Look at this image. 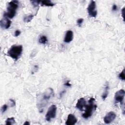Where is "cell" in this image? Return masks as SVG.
Here are the masks:
<instances>
[{"label": "cell", "mask_w": 125, "mask_h": 125, "mask_svg": "<svg viewBox=\"0 0 125 125\" xmlns=\"http://www.w3.org/2000/svg\"><path fill=\"white\" fill-rule=\"evenodd\" d=\"M54 92L53 89L51 88H49L45 91L39 97V101H38V106L39 108H44L48 104L49 101L54 96Z\"/></svg>", "instance_id": "cell-1"}, {"label": "cell", "mask_w": 125, "mask_h": 125, "mask_svg": "<svg viewBox=\"0 0 125 125\" xmlns=\"http://www.w3.org/2000/svg\"><path fill=\"white\" fill-rule=\"evenodd\" d=\"M19 6V2L12 1L8 3L7 11L5 13L4 16L9 19H13L16 14V10Z\"/></svg>", "instance_id": "cell-2"}, {"label": "cell", "mask_w": 125, "mask_h": 125, "mask_svg": "<svg viewBox=\"0 0 125 125\" xmlns=\"http://www.w3.org/2000/svg\"><path fill=\"white\" fill-rule=\"evenodd\" d=\"M23 50L22 45H14L11 47L7 52V55L15 61H17L21 56Z\"/></svg>", "instance_id": "cell-3"}, {"label": "cell", "mask_w": 125, "mask_h": 125, "mask_svg": "<svg viewBox=\"0 0 125 125\" xmlns=\"http://www.w3.org/2000/svg\"><path fill=\"white\" fill-rule=\"evenodd\" d=\"M95 99L94 98H91L88 101V104L86 106V111L82 115L84 119H87L90 117L93 112L96 110L97 108V106L94 104Z\"/></svg>", "instance_id": "cell-4"}, {"label": "cell", "mask_w": 125, "mask_h": 125, "mask_svg": "<svg viewBox=\"0 0 125 125\" xmlns=\"http://www.w3.org/2000/svg\"><path fill=\"white\" fill-rule=\"evenodd\" d=\"M57 112V106L55 105H52L48 109L45 115V120L47 121H50L55 118Z\"/></svg>", "instance_id": "cell-5"}, {"label": "cell", "mask_w": 125, "mask_h": 125, "mask_svg": "<svg viewBox=\"0 0 125 125\" xmlns=\"http://www.w3.org/2000/svg\"><path fill=\"white\" fill-rule=\"evenodd\" d=\"M88 12L89 16L95 18L97 15V11L96 10V3L95 1H91L89 4L88 7Z\"/></svg>", "instance_id": "cell-6"}, {"label": "cell", "mask_w": 125, "mask_h": 125, "mask_svg": "<svg viewBox=\"0 0 125 125\" xmlns=\"http://www.w3.org/2000/svg\"><path fill=\"white\" fill-rule=\"evenodd\" d=\"M125 95V91L124 89H120L117 91L114 96V100L115 103H120V104L122 105L124 103V100Z\"/></svg>", "instance_id": "cell-7"}, {"label": "cell", "mask_w": 125, "mask_h": 125, "mask_svg": "<svg viewBox=\"0 0 125 125\" xmlns=\"http://www.w3.org/2000/svg\"><path fill=\"white\" fill-rule=\"evenodd\" d=\"M116 117V114L115 113L113 112H110L104 117V121L106 124H110L115 119Z\"/></svg>", "instance_id": "cell-8"}, {"label": "cell", "mask_w": 125, "mask_h": 125, "mask_svg": "<svg viewBox=\"0 0 125 125\" xmlns=\"http://www.w3.org/2000/svg\"><path fill=\"white\" fill-rule=\"evenodd\" d=\"M11 24L12 22L4 15V17L0 21V25H1V28L4 29H7L9 28L10 27Z\"/></svg>", "instance_id": "cell-9"}, {"label": "cell", "mask_w": 125, "mask_h": 125, "mask_svg": "<svg viewBox=\"0 0 125 125\" xmlns=\"http://www.w3.org/2000/svg\"><path fill=\"white\" fill-rule=\"evenodd\" d=\"M87 105L86 101L84 98H81L78 100L76 105V107L80 111H83L84 108Z\"/></svg>", "instance_id": "cell-10"}, {"label": "cell", "mask_w": 125, "mask_h": 125, "mask_svg": "<svg viewBox=\"0 0 125 125\" xmlns=\"http://www.w3.org/2000/svg\"><path fill=\"white\" fill-rule=\"evenodd\" d=\"M77 122V119L75 116L72 114H69L68 116V119L66 122V125H75Z\"/></svg>", "instance_id": "cell-11"}, {"label": "cell", "mask_w": 125, "mask_h": 125, "mask_svg": "<svg viewBox=\"0 0 125 125\" xmlns=\"http://www.w3.org/2000/svg\"><path fill=\"white\" fill-rule=\"evenodd\" d=\"M73 39V33L71 30H68L66 33L64 41L65 43H69L71 42Z\"/></svg>", "instance_id": "cell-12"}, {"label": "cell", "mask_w": 125, "mask_h": 125, "mask_svg": "<svg viewBox=\"0 0 125 125\" xmlns=\"http://www.w3.org/2000/svg\"><path fill=\"white\" fill-rule=\"evenodd\" d=\"M41 5L42 6H53L55 4L53 3L51 1H49V0H44V1H41Z\"/></svg>", "instance_id": "cell-13"}, {"label": "cell", "mask_w": 125, "mask_h": 125, "mask_svg": "<svg viewBox=\"0 0 125 125\" xmlns=\"http://www.w3.org/2000/svg\"><path fill=\"white\" fill-rule=\"evenodd\" d=\"M109 85L108 83H106V85L105 88V90L104 92H103V95L102 96V98L103 100H105L107 97L108 94V90H109Z\"/></svg>", "instance_id": "cell-14"}, {"label": "cell", "mask_w": 125, "mask_h": 125, "mask_svg": "<svg viewBox=\"0 0 125 125\" xmlns=\"http://www.w3.org/2000/svg\"><path fill=\"white\" fill-rule=\"evenodd\" d=\"M33 17H34V16L32 14H30L28 15L25 16V17L24 18V21L25 23H29L32 20V19L33 18Z\"/></svg>", "instance_id": "cell-15"}, {"label": "cell", "mask_w": 125, "mask_h": 125, "mask_svg": "<svg viewBox=\"0 0 125 125\" xmlns=\"http://www.w3.org/2000/svg\"><path fill=\"white\" fill-rule=\"evenodd\" d=\"M48 42V38H47L45 36H42L40 37L39 40V42L41 44H45Z\"/></svg>", "instance_id": "cell-16"}, {"label": "cell", "mask_w": 125, "mask_h": 125, "mask_svg": "<svg viewBox=\"0 0 125 125\" xmlns=\"http://www.w3.org/2000/svg\"><path fill=\"white\" fill-rule=\"evenodd\" d=\"M16 123L14 117H11L7 118L6 121V125H13Z\"/></svg>", "instance_id": "cell-17"}, {"label": "cell", "mask_w": 125, "mask_h": 125, "mask_svg": "<svg viewBox=\"0 0 125 125\" xmlns=\"http://www.w3.org/2000/svg\"><path fill=\"white\" fill-rule=\"evenodd\" d=\"M125 69H124L122 71L119 73V78L122 81H125Z\"/></svg>", "instance_id": "cell-18"}, {"label": "cell", "mask_w": 125, "mask_h": 125, "mask_svg": "<svg viewBox=\"0 0 125 125\" xmlns=\"http://www.w3.org/2000/svg\"><path fill=\"white\" fill-rule=\"evenodd\" d=\"M31 3L32 4V5H33V6L34 7H36L37 6H38L39 4L41 3V1H30Z\"/></svg>", "instance_id": "cell-19"}, {"label": "cell", "mask_w": 125, "mask_h": 125, "mask_svg": "<svg viewBox=\"0 0 125 125\" xmlns=\"http://www.w3.org/2000/svg\"><path fill=\"white\" fill-rule=\"evenodd\" d=\"M7 108H8V106L6 104L2 106V107H1V112H2V113H5L7 111Z\"/></svg>", "instance_id": "cell-20"}, {"label": "cell", "mask_w": 125, "mask_h": 125, "mask_svg": "<svg viewBox=\"0 0 125 125\" xmlns=\"http://www.w3.org/2000/svg\"><path fill=\"white\" fill-rule=\"evenodd\" d=\"M84 22V19L82 18H80V19H78L77 21V25L79 26V27H81L83 23Z\"/></svg>", "instance_id": "cell-21"}, {"label": "cell", "mask_w": 125, "mask_h": 125, "mask_svg": "<svg viewBox=\"0 0 125 125\" xmlns=\"http://www.w3.org/2000/svg\"><path fill=\"white\" fill-rule=\"evenodd\" d=\"M9 102H10V106L11 107H13L15 106H16V103L15 102L14 100H13V99H10L9 100Z\"/></svg>", "instance_id": "cell-22"}, {"label": "cell", "mask_w": 125, "mask_h": 125, "mask_svg": "<svg viewBox=\"0 0 125 125\" xmlns=\"http://www.w3.org/2000/svg\"><path fill=\"white\" fill-rule=\"evenodd\" d=\"M21 34V31L19 30H17L15 31L14 33V36L15 37H18Z\"/></svg>", "instance_id": "cell-23"}, {"label": "cell", "mask_w": 125, "mask_h": 125, "mask_svg": "<svg viewBox=\"0 0 125 125\" xmlns=\"http://www.w3.org/2000/svg\"><path fill=\"white\" fill-rule=\"evenodd\" d=\"M64 86H66V87H70L71 86V85L70 83V82L69 81H68L65 82V83L64 84Z\"/></svg>", "instance_id": "cell-24"}, {"label": "cell", "mask_w": 125, "mask_h": 125, "mask_svg": "<svg viewBox=\"0 0 125 125\" xmlns=\"http://www.w3.org/2000/svg\"><path fill=\"white\" fill-rule=\"evenodd\" d=\"M117 6L116 5H113V6H112V11H116L117 10Z\"/></svg>", "instance_id": "cell-25"}, {"label": "cell", "mask_w": 125, "mask_h": 125, "mask_svg": "<svg viewBox=\"0 0 125 125\" xmlns=\"http://www.w3.org/2000/svg\"><path fill=\"white\" fill-rule=\"evenodd\" d=\"M121 13H122V17H123V19H124V16H125V15H124V13H125V8H124V7L122 9Z\"/></svg>", "instance_id": "cell-26"}, {"label": "cell", "mask_w": 125, "mask_h": 125, "mask_svg": "<svg viewBox=\"0 0 125 125\" xmlns=\"http://www.w3.org/2000/svg\"><path fill=\"white\" fill-rule=\"evenodd\" d=\"M24 125H30V123L28 121H25V122L24 124Z\"/></svg>", "instance_id": "cell-27"}]
</instances>
